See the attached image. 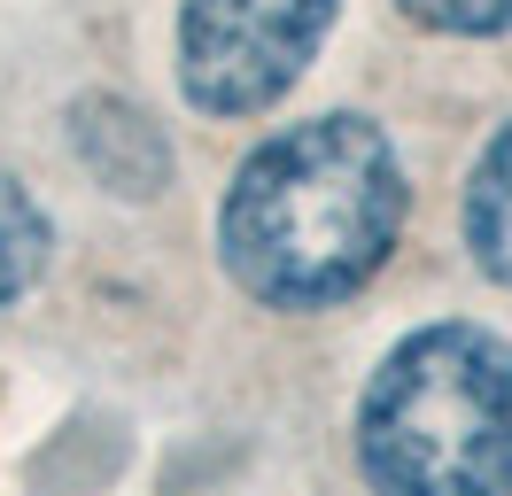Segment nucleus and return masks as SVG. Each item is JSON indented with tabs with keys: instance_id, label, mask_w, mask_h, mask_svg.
I'll return each mask as SVG.
<instances>
[{
	"instance_id": "f257e3e1",
	"label": "nucleus",
	"mask_w": 512,
	"mask_h": 496,
	"mask_svg": "<svg viewBox=\"0 0 512 496\" xmlns=\"http://www.w3.org/2000/svg\"><path fill=\"white\" fill-rule=\"evenodd\" d=\"M404 163L365 109L264 132L225 186L218 256L264 310H326L357 295L404 233Z\"/></svg>"
},
{
	"instance_id": "f03ea898",
	"label": "nucleus",
	"mask_w": 512,
	"mask_h": 496,
	"mask_svg": "<svg viewBox=\"0 0 512 496\" xmlns=\"http://www.w3.org/2000/svg\"><path fill=\"white\" fill-rule=\"evenodd\" d=\"M373 496H512V341L466 318L419 326L357 403Z\"/></svg>"
},
{
	"instance_id": "7ed1b4c3",
	"label": "nucleus",
	"mask_w": 512,
	"mask_h": 496,
	"mask_svg": "<svg viewBox=\"0 0 512 496\" xmlns=\"http://www.w3.org/2000/svg\"><path fill=\"white\" fill-rule=\"evenodd\" d=\"M342 0H179V93L202 117H264L311 70Z\"/></svg>"
},
{
	"instance_id": "20e7f679",
	"label": "nucleus",
	"mask_w": 512,
	"mask_h": 496,
	"mask_svg": "<svg viewBox=\"0 0 512 496\" xmlns=\"http://www.w3.org/2000/svg\"><path fill=\"white\" fill-rule=\"evenodd\" d=\"M70 155H78V171L101 186V194H117V202H156L163 186H171V140H163V124L125 101V93H86V101H70Z\"/></svg>"
},
{
	"instance_id": "39448f33",
	"label": "nucleus",
	"mask_w": 512,
	"mask_h": 496,
	"mask_svg": "<svg viewBox=\"0 0 512 496\" xmlns=\"http://www.w3.org/2000/svg\"><path fill=\"white\" fill-rule=\"evenodd\" d=\"M466 248L497 287H512V117L489 132V148L466 171Z\"/></svg>"
},
{
	"instance_id": "423d86ee",
	"label": "nucleus",
	"mask_w": 512,
	"mask_h": 496,
	"mask_svg": "<svg viewBox=\"0 0 512 496\" xmlns=\"http://www.w3.org/2000/svg\"><path fill=\"white\" fill-rule=\"evenodd\" d=\"M47 256H55V225L39 210V194L0 171V303L32 295L39 272H47Z\"/></svg>"
},
{
	"instance_id": "0eeeda50",
	"label": "nucleus",
	"mask_w": 512,
	"mask_h": 496,
	"mask_svg": "<svg viewBox=\"0 0 512 496\" xmlns=\"http://www.w3.org/2000/svg\"><path fill=\"white\" fill-rule=\"evenodd\" d=\"M396 8L435 39H512V0H396Z\"/></svg>"
}]
</instances>
